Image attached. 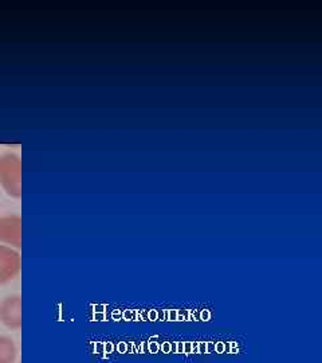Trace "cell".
<instances>
[{
	"label": "cell",
	"instance_id": "2",
	"mask_svg": "<svg viewBox=\"0 0 322 363\" xmlns=\"http://www.w3.org/2000/svg\"><path fill=\"white\" fill-rule=\"evenodd\" d=\"M22 269V257L18 249L0 245V286L10 283Z\"/></svg>",
	"mask_w": 322,
	"mask_h": 363
},
{
	"label": "cell",
	"instance_id": "4",
	"mask_svg": "<svg viewBox=\"0 0 322 363\" xmlns=\"http://www.w3.org/2000/svg\"><path fill=\"white\" fill-rule=\"evenodd\" d=\"M0 242L19 249L22 247V218L16 214L0 218Z\"/></svg>",
	"mask_w": 322,
	"mask_h": 363
},
{
	"label": "cell",
	"instance_id": "3",
	"mask_svg": "<svg viewBox=\"0 0 322 363\" xmlns=\"http://www.w3.org/2000/svg\"><path fill=\"white\" fill-rule=\"evenodd\" d=\"M0 322L10 330H19L22 327V298H21V295H11V296H7L1 300Z\"/></svg>",
	"mask_w": 322,
	"mask_h": 363
},
{
	"label": "cell",
	"instance_id": "5",
	"mask_svg": "<svg viewBox=\"0 0 322 363\" xmlns=\"http://www.w3.org/2000/svg\"><path fill=\"white\" fill-rule=\"evenodd\" d=\"M18 357V347L7 335H0V363H15Z\"/></svg>",
	"mask_w": 322,
	"mask_h": 363
},
{
	"label": "cell",
	"instance_id": "1",
	"mask_svg": "<svg viewBox=\"0 0 322 363\" xmlns=\"http://www.w3.org/2000/svg\"><path fill=\"white\" fill-rule=\"evenodd\" d=\"M0 186L13 198L22 196V160L16 154L0 156Z\"/></svg>",
	"mask_w": 322,
	"mask_h": 363
}]
</instances>
